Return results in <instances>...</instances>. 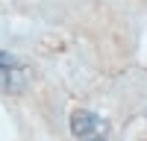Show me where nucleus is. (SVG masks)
Listing matches in <instances>:
<instances>
[{"instance_id": "f257e3e1", "label": "nucleus", "mask_w": 147, "mask_h": 141, "mask_svg": "<svg viewBox=\"0 0 147 141\" xmlns=\"http://www.w3.org/2000/svg\"><path fill=\"white\" fill-rule=\"evenodd\" d=\"M30 85V68L12 53H0V94H21Z\"/></svg>"}, {"instance_id": "f03ea898", "label": "nucleus", "mask_w": 147, "mask_h": 141, "mask_svg": "<svg viewBox=\"0 0 147 141\" xmlns=\"http://www.w3.org/2000/svg\"><path fill=\"white\" fill-rule=\"evenodd\" d=\"M97 129H100V117H97L94 112L80 109V112L71 115V132L77 135V138H88V135L97 132Z\"/></svg>"}]
</instances>
